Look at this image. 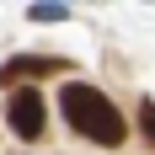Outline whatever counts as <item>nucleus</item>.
<instances>
[{
  "label": "nucleus",
  "instance_id": "1",
  "mask_svg": "<svg viewBox=\"0 0 155 155\" xmlns=\"http://www.w3.org/2000/svg\"><path fill=\"white\" fill-rule=\"evenodd\" d=\"M59 112H64V123L75 128L80 139L102 144V150H118V144L128 139L123 112L112 107V96H107V91H96L91 80H70V86L59 91Z\"/></svg>",
  "mask_w": 155,
  "mask_h": 155
},
{
  "label": "nucleus",
  "instance_id": "2",
  "mask_svg": "<svg viewBox=\"0 0 155 155\" xmlns=\"http://www.w3.org/2000/svg\"><path fill=\"white\" fill-rule=\"evenodd\" d=\"M5 123H11L16 139H43V123H48V102L38 86H11L5 91Z\"/></svg>",
  "mask_w": 155,
  "mask_h": 155
},
{
  "label": "nucleus",
  "instance_id": "3",
  "mask_svg": "<svg viewBox=\"0 0 155 155\" xmlns=\"http://www.w3.org/2000/svg\"><path fill=\"white\" fill-rule=\"evenodd\" d=\"M54 70H64V59H54V54H11L0 64V86H27L38 75H54Z\"/></svg>",
  "mask_w": 155,
  "mask_h": 155
},
{
  "label": "nucleus",
  "instance_id": "4",
  "mask_svg": "<svg viewBox=\"0 0 155 155\" xmlns=\"http://www.w3.org/2000/svg\"><path fill=\"white\" fill-rule=\"evenodd\" d=\"M70 16V5H59V0H38V5H27V21H64Z\"/></svg>",
  "mask_w": 155,
  "mask_h": 155
},
{
  "label": "nucleus",
  "instance_id": "5",
  "mask_svg": "<svg viewBox=\"0 0 155 155\" xmlns=\"http://www.w3.org/2000/svg\"><path fill=\"white\" fill-rule=\"evenodd\" d=\"M139 134L155 144V102H139Z\"/></svg>",
  "mask_w": 155,
  "mask_h": 155
}]
</instances>
